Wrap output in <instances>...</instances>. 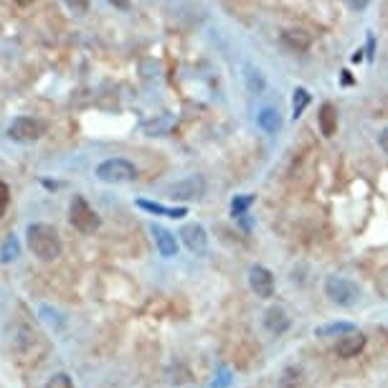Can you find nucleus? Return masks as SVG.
<instances>
[{
	"label": "nucleus",
	"instance_id": "obj_1",
	"mask_svg": "<svg viewBox=\"0 0 388 388\" xmlns=\"http://www.w3.org/2000/svg\"><path fill=\"white\" fill-rule=\"evenodd\" d=\"M26 241H28V249L31 254L41 262H56L61 256V236L54 226L48 224H31L28 231H26Z\"/></svg>",
	"mask_w": 388,
	"mask_h": 388
},
{
	"label": "nucleus",
	"instance_id": "obj_17",
	"mask_svg": "<svg viewBox=\"0 0 388 388\" xmlns=\"http://www.w3.org/2000/svg\"><path fill=\"white\" fill-rule=\"evenodd\" d=\"M356 330V325H350V322H333V325H322L315 330V335H320V338H325V335H345V333H353Z\"/></svg>",
	"mask_w": 388,
	"mask_h": 388
},
{
	"label": "nucleus",
	"instance_id": "obj_14",
	"mask_svg": "<svg viewBox=\"0 0 388 388\" xmlns=\"http://www.w3.org/2000/svg\"><path fill=\"white\" fill-rule=\"evenodd\" d=\"M137 206H140L142 211H148V213H157V216H168V218H180L186 216L188 211L180 206V208H168V206H163V203H153V201H137Z\"/></svg>",
	"mask_w": 388,
	"mask_h": 388
},
{
	"label": "nucleus",
	"instance_id": "obj_7",
	"mask_svg": "<svg viewBox=\"0 0 388 388\" xmlns=\"http://www.w3.org/2000/svg\"><path fill=\"white\" fill-rule=\"evenodd\" d=\"M178 236H180V241L186 244V249L191 254L203 256L208 251V233H206V229H203L201 224H186L180 229Z\"/></svg>",
	"mask_w": 388,
	"mask_h": 388
},
{
	"label": "nucleus",
	"instance_id": "obj_19",
	"mask_svg": "<svg viewBox=\"0 0 388 388\" xmlns=\"http://www.w3.org/2000/svg\"><path fill=\"white\" fill-rule=\"evenodd\" d=\"M300 378H302V371L289 365V368H284V373H282L280 388H300Z\"/></svg>",
	"mask_w": 388,
	"mask_h": 388
},
{
	"label": "nucleus",
	"instance_id": "obj_6",
	"mask_svg": "<svg viewBox=\"0 0 388 388\" xmlns=\"http://www.w3.org/2000/svg\"><path fill=\"white\" fill-rule=\"evenodd\" d=\"M206 193V180L203 175H188L168 188V198L173 201H198Z\"/></svg>",
	"mask_w": 388,
	"mask_h": 388
},
{
	"label": "nucleus",
	"instance_id": "obj_28",
	"mask_svg": "<svg viewBox=\"0 0 388 388\" xmlns=\"http://www.w3.org/2000/svg\"><path fill=\"white\" fill-rule=\"evenodd\" d=\"M16 3H21V6H28V3H31V0H16Z\"/></svg>",
	"mask_w": 388,
	"mask_h": 388
},
{
	"label": "nucleus",
	"instance_id": "obj_5",
	"mask_svg": "<svg viewBox=\"0 0 388 388\" xmlns=\"http://www.w3.org/2000/svg\"><path fill=\"white\" fill-rule=\"evenodd\" d=\"M46 135V122L39 117H16L8 127V137L16 142H36Z\"/></svg>",
	"mask_w": 388,
	"mask_h": 388
},
{
	"label": "nucleus",
	"instance_id": "obj_3",
	"mask_svg": "<svg viewBox=\"0 0 388 388\" xmlns=\"http://www.w3.org/2000/svg\"><path fill=\"white\" fill-rule=\"evenodd\" d=\"M97 178L101 183H133L137 178V168L124 157H109L97 168Z\"/></svg>",
	"mask_w": 388,
	"mask_h": 388
},
{
	"label": "nucleus",
	"instance_id": "obj_22",
	"mask_svg": "<svg viewBox=\"0 0 388 388\" xmlns=\"http://www.w3.org/2000/svg\"><path fill=\"white\" fill-rule=\"evenodd\" d=\"M8 206H10V188H8V183L0 180V218L6 216Z\"/></svg>",
	"mask_w": 388,
	"mask_h": 388
},
{
	"label": "nucleus",
	"instance_id": "obj_24",
	"mask_svg": "<svg viewBox=\"0 0 388 388\" xmlns=\"http://www.w3.org/2000/svg\"><path fill=\"white\" fill-rule=\"evenodd\" d=\"M74 13H86L89 10V0H64Z\"/></svg>",
	"mask_w": 388,
	"mask_h": 388
},
{
	"label": "nucleus",
	"instance_id": "obj_12",
	"mask_svg": "<svg viewBox=\"0 0 388 388\" xmlns=\"http://www.w3.org/2000/svg\"><path fill=\"white\" fill-rule=\"evenodd\" d=\"M292 325V320L287 318V312L282 310V307H269L264 315V327L269 330L272 335H284Z\"/></svg>",
	"mask_w": 388,
	"mask_h": 388
},
{
	"label": "nucleus",
	"instance_id": "obj_15",
	"mask_svg": "<svg viewBox=\"0 0 388 388\" xmlns=\"http://www.w3.org/2000/svg\"><path fill=\"white\" fill-rule=\"evenodd\" d=\"M256 124H259L264 133H277V130H280V124H282L280 112H277L274 107H264L259 115H256Z\"/></svg>",
	"mask_w": 388,
	"mask_h": 388
},
{
	"label": "nucleus",
	"instance_id": "obj_13",
	"mask_svg": "<svg viewBox=\"0 0 388 388\" xmlns=\"http://www.w3.org/2000/svg\"><path fill=\"white\" fill-rule=\"evenodd\" d=\"M318 122H320V133L325 135V137H333L335 130H338V109H335L333 104H322L318 115Z\"/></svg>",
	"mask_w": 388,
	"mask_h": 388
},
{
	"label": "nucleus",
	"instance_id": "obj_4",
	"mask_svg": "<svg viewBox=\"0 0 388 388\" xmlns=\"http://www.w3.org/2000/svg\"><path fill=\"white\" fill-rule=\"evenodd\" d=\"M325 297L338 307H353L360 297V287L345 277H327L325 280Z\"/></svg>",
	"mask_w": 388,
	"mask_h": 388
},
{
	"label": "nucleus",
	"instance_id": "obj_11",
	"mask_svg": "<svg viewBox=\"0 0 388 388\" xmlns=\"http://www.w3.org/2000/svg\"><path fill=\"white\" fill-rule=\"evenodd\" d=\"M10 342H13V350H16L18 356L28 358L33 353V345L39 342V333L28 325H18L13 338H10Z\"/></svg>",
	"mask_w": 388,
	"mask_h": 388
},
{
	"label": "nucleus",
	"instance_id": "obj_23",
	"mask_svg": "<svg viewBox=\"0 0 388 388\" xmlns=\"http://www.w3.org/2000/svg\"><path fill=\"white\" fill-rule=\"evenodd\" d=\"M16 254H18V241H16V236H10V239L6 241V246H3V262L16 259Z\"/></svg>",
	"mask_w": 388,
	"mask_h": 388
},
{
	"label": "nucleus",
	"instance_id": "obj_16",
	"mask_svg": "<svg viewBox=\"0 0 388 388\" xmlns=\"http://www.w3.org/2000/svg\"><path fill=\"white\" fill-rule=\"evenodd\" d=\"M246 74H244V79H246V86H249V92H254L259 94L262 89H264V77H262V71L254 69V66H246Z\"/></svg>",
	"mask_w": 388,
	"mask_h": 388
},
{
	"label": "nucleus",
	"instance_id": "obj_27",
	"mask_svg": "<svg viewBox=\"0 0 388 388\" xmlns=\"http://www.w3.org/2000/svg\"><path fill=\"white\" fill-rule=\"evenodd\" d=\"M109 3H112L115 8H119V10H127V8H130V0H109Z\"/></svg>",
	"mask_w": 388,
	"mask_h": 388
},
{
	"label": "nucleus",
	"instance_id": "obj_20",
	"mask_svg": "<svg viewBox=\"0 0 388 388\" xmlns=\"http://www.w3.org/2000/svg\"><path fill=\"white\" fill-rule=\"evenodd\" d=\"M254 203V198L251 195H239V198H233V203H231V213L233 216H239V218H244L246 216V208Z\"/></svg>",
	"mask_w": 388,
	"mask_h": 388
},
{
	"label": "nucleus",
	"instance_id": "obj_8",
	"mask_svg": "<svg viewBox=\"0 0 388 388\" xmlns=\"http://www.w3.org/2000/svg\"><path fill=\"white\" fill-rule=\"evenodd\" d=\"M249 284L254 289V295L262 297V300H269L274 295V277L266 266H251L249 269Z\"/></svg>",
	"mask_w": 388,
	"mask_h": 388
},
{
	"label": "nucleus",
	"instance_id": "obj_25",
	"mask_svg": "<svg viewBox=\"0 0 388 388\" xmlns=\"http://www.w3.org/2000/svg\"><path fill=\"white\" fill-rule=\"evenodd\" d=\"M342 3H345L348 8H353V10H363L365 6L371 3V0H342Z\"/></svg>",
	"mask_w": 388,
	"mask_h": 388
},
{
	"label": "nucleus",
	"instance_id": "obj_26",
	"mask_svg": "<svg viewBox=\"0 0 388 388\" xmlns=\"http://www.w3.org/2000/svg\"><path fill=\"white\" fill-rule=\"evenodd\" d=\"M378 145H380V150H383V153L388 155V127L378 135Z\"/></svg>",
	"mask_w": 388,
	"mask_h": 388
},
{
	"label": "nucleus",
	"instance_id": "obj_21",
	"mask_svg": "<svg viewBox=\"0 0 388 388\" xmlns=\"http://www.w3.org/2000/svg\"><path fill=\"white\" fill-rule=\"evenodd\" d=\"M46 388H74V383H71V378L66 373H56V376L48 378Z\"/></svg>",
	"mask_w": 388,
	"mask_h": 388
},
{
	"label": "nucleus",
	"instance_id": "obj_2",
	"mask_svg": "<svg viewBox=\"0 0 388 388\" xmlns=\"http://www.w3.org/2000/svg\"><path fill=\"white\" fill-rule=\"evenodd\" d=\"M69 221H71V226L77 229L79 233H94L97 229H99V216H97V211L86 203V198L84 195H74L71 198V206H69Z\"/></svg>",
	"mask_w": 388,
	"mask_h": 388
},
{
	"label": "nucleus",
	"instance_id": "obj_18",
	"mask_svg": "<svg viewBox=\"0 0 388 388\" xmlns=\"http://www.w3.org/2000/svg\"><path fill=\"white\" fill-rule=\"evenodd\" d=\"M310 104V92L307 89H295V97H292V117H302V112H304V107Z\"/></svg>",
	"mask_w": 388,
	"mask_h": 388
},
{
	"label": "nucleus",
	"instance_id": "obj_10",
	"mask_svg": "<svg viewBox=\"0 0 388 388\" xmlns=\"http://www.w3.org/2000/svg\"><path fill=\"white\" fill-rule=\"evenodd\" d=\"M150 233H153V239H155V246H157V251H160V256H165V259L178 256V239H175V233L155 224L150 226Z\"/></svg>",
	"mask_w": 388,
	"mask_h": 388
},
{
	"label": "nucleus",
	"instance_id": "obj_9",
	"mask_svg": "<svg viewBox=\"0 0 388 388\" xmlns=\"http://www.w3.org/2000/svg\"><path fill=\"white\" fill-rule=\"evenodd\" d=\"M365 348V335L353 330V333H345L338 338L335 342V356L338 358H356L360 350Z\"/></svg>",
	"mask_w": 388,
	"mask_h": 388
}]
</instances>
